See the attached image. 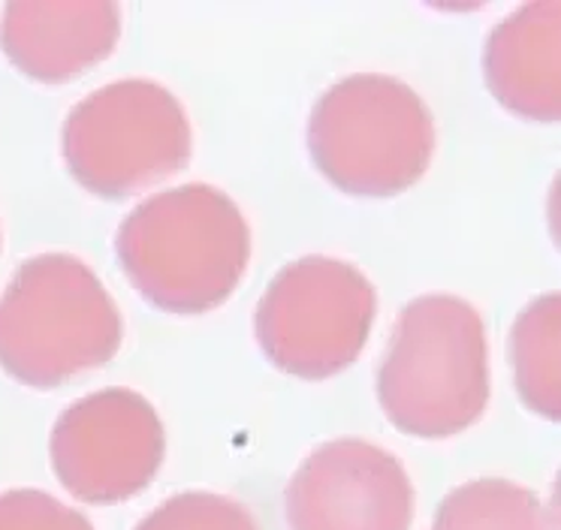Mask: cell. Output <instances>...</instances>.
Wrapping results in <instances>:
<instances>
[{"instance_id": "cell-3", "label": "cell", "mask_w": 561, "mask_h": 530, "mask_svg": "<svg viewBox=\"0 0 561 530\" xmlns=\"http://www.w3.org/2000/svg\"><path fill=\"white\" fill-rule=\"evenodd\" d=\"M118 304L70 253L27 260L0 296V368L31 389H58L122 347Z\"/></svg>"}, {"instance_id": "cell-10", "label": "cell", "mask_w": 561, "mask_h": 530, "mask_svg": "<svg viewBox=\"0 0 561 530\" xmlns=\"http://www.w3.org/2000/svg\"><path fill=\"white\" fill-rule=\"evenodd\" d=\"M561 7L525 3L492 27L483 48V76L501 106L525 120L561 118Z\"/></svg>"}, {"instance_id": "cell-9", "label": "cell", "mask_w": 561, "mask_h": 530, "mask_svg": "<svg viewBox=\"0 0 561 530\" xmlns=\"http://www.w3.org/2000/svg\"><path fill=\"white\" fill-rule=\"evenodd\" d=\"M122 39V7L94 3H10L0 15V48L27 79L70 82L110 58Z\"/></svg>"}, {"instance_id": "cell-4", "label": "cell", "mask_w": 561, "mask_h": 530, "mask_svg": "<svg viewBox=\"0 0 561 530\" xmlns=\"http://www.w3.org/2000/svg\"><path fill=\"white\" fill-rule=\"evenodd\" d=\"M435 118L411 84L356 72L327 88L311 108L308 151L323 178L351 196H399L426 175Z\"/></svg>"}, {"instance_id": "cell-7", "label": "cell", "mask_w": 561, "mask_h": 530, "mask_svg": "<svg viewBox=\"0 0 561 530\" xmlns=\"http://www.w3.org/2000/svg\"><path fill=\"white\" fill-rule=\"evenodd\" d=\"M163 456V422L134 389H100L79 398L51 428V470L82 504H124L146 492Z\"/></svg>"}, {"instance_id": "cell-6", "label": "cell", "mask_w": 561, "mask_h": 530, "mask_svg": "<svg viewBox=\"0 0 561 530\" xmlns=\"http://www.w3.org/2000/svg\"><path fill=\"white\" fill-rule=\"evenodd\" d=\"M375 313V287L356 265L302 256L268 284L254 332L275 368L299 380H327L363 353Z\"/></svg>"}, {"instance_id": "cell-1", "label": "cell", "mask_w": 561, "mask_h": 530, "mask_svg": "<svg viewBox=\"0 0 561 530\" xmlns=\"http://www.w3.org/2000/svg\"><path fill=\"white\" fill-rule=\"evenodd\" d=\"M115 253L134 289L167 313H206L230 299L251 260V229L230 196L182 184L124 217Z\"/></svg>"}, {"instance_id": "cell-8", "label": "cell", "mask_w": 561, "mask_h": 530, "mask_svg": "<svg viewBox=\"0 0 561 530\" xmlns=\"http://www.w3.org/2000/svg\"><path fill=\"white\" fill-rule=\"evenodd\" d=\"M284 506L290 530H411L414 485L392 452L342 437L299 464Z\"/></svg>"}, {"instance_id": "cell-11", "label": "cell", "mask_w": 561, "mask_h": 530, "mask_svg": "<svg viewBox=\"0 0 561 530\" xmlns=\"http://www.w3.org/2000/svg\"><path fill=\"white\" fill-rule=\"evenodd\" d=\"M561 299L547 292L525 304L511 332V361L516 392L537 416L556 422L561 416Z\"/></svg>"}, {"instance_id": "cell-14", "label": "cell", "mask_w": 561, "mask_h": 530, "mask_svg": "<svg viewBox=\"0 0 561 530\" xmlns=\"http://www.w3.org/2000/svg\"><path fill=\"white\" fill-rule=\"evenodd\" d=\"M0 530H94V525L39 488H13L0 494Z\"/></svg>"}, {"instance_id": "cell-13", "label": "cell", "mask_w": 561, "mask_h": 530, "mask_svg": "<svg viewBox=\"0 0 561 530\" xmlns=\"http://www.w3.org/2000/svg\"><path fill=\"white\" fill-rule=\"evenodd\" d=\"M134 530H260L251 509L227 494L184 492L151 509Z\"/></svg>"}, {"instance_id": "cell-12", "label": "cell", "mask_w": 561, "mask_h": 530, "mask_svg": "<svg viewBox=\"0 0 561 530\" xmlns=\"http://www.w3.org/2000/svg\"><path fill=\"white\" fill-rule=\"evenodd\" d=\"M432 530H556L547 504L519 482L471 480L440 500Z\"/></svg>"}, {"instance_id": "cell-5", "label": "cell", "mask_w": 561, "mask_h": 530, "mask_svg": "<svg viewBox=\"0 0 561 530\" xmlns=\"http://www.w3.org/2000/svg\"><path fill=\"white\" fill-rule=\"evenodd\" d=\"M67 169L100 199H124L182 172L194 132L163 84L124 79L88 94L64 120Z\"/></svg>"}, {"instance_id": "cell-2", "label": "cell", "mask_w": 561, "mask_h": 530, "mask_svg": "<svg viewBox=\"0 0 561 530\" xmlns=\"http://www.w3.org/2000/svg\"><path fill=\"white\" fill-rule=\"evenodd\" d=\"M378 401L402 434L444 440L471 428L489 404L486 323L447 292L404 304L378 371Z\"/></svg>"}]
</instances>
